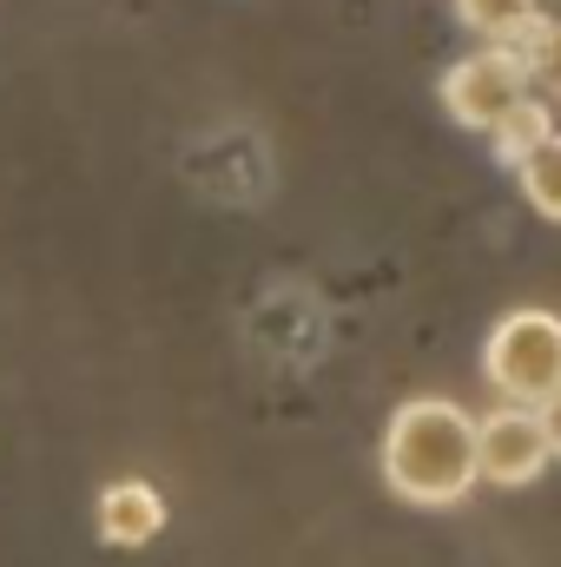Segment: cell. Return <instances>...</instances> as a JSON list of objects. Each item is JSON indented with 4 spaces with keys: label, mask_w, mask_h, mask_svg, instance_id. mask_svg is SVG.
I'll return each mask as SVG.
<instances>
[{
    "label": "cell",
    "mask_w": 561,
    "mask_h": 567,
    "mask_svg": "<svg viewBox=\"0 0 561 567\" xmlns=\"http://www.w3.org/2000/svg\"><path fill=\"white\" fill-rule=\"evenodd\" d=\"M384 482L417 508H456L476 488V416L449 396H410L384 429Z\"/></svg>",
    "instance_id": "1"
},
{
    "label": "cell",
    "mask_w": 561,
    "mask_h": 567,
    "mask_svg": "<svg viewBox=\"0 0 561 567\" xmlns=\"http://www.w3.org/2000/svg\"><path fill=\"white\" fill-rule=\"evenodd\" d=\"M456 13H462V27H476V33L496 40V47H509L529 20H542L536 0H456Z\"/></svg>",
    "instance_id": "9"
},
{
    "label": "cell",
    "mask_w": 561,
    "mask_h": 567,
    "mask_svg": "<svg viewBox=\"0 0 561 567\" xmlns=\"http://www.w3.org/2000/svg\"><path fill=\"white\" fill-rule=\"evenodd\" d=\"M93 528H100L106 548H145V542H159V528H165V495H159L152 482H140V475L106 482L100 502H93Z\"/></svg>",
    "instance_id": "5"
},
{
    "label": "cell",
    "mask_w": 561,
    "mask_h": 567,
    "mask_svg": "<svg viewBox=\"0 0 561 567\" xmlns=\"http://www.w3.org/2000/svg\"><path fill=\"white\" fill-rule=\"evenodd\" d=\"M549 133H555V113H549L536 93H522V100L489 126V145H496V158H502V165H522V158L549 140Z\"/></svg>",
    "instance_id": "7"
},
{
    "label": "cell",
    "mask_w": 561,
    "mask_h": 567,
    "mask_svg": "<svg viewBox=\"0 0 561 567\" xmlns=\"http://www.w3.org/2000/svg\"><path fill=\"white\" fill-rule=\"evenodd\" d=\"M522 93H529V80H522V66H516L509 47H482V53H469V60H456V66L442 73V106H449V120H456V126H476V133H489Z\"/></svg>",
    "instance_id": "3"
},
{
    "label": "cell",
    "mask_w": 561,
    "mask_h": 567,
    "mask_svg": "<svg viewBox=\"0 0 561 567\" xmlns=\"http://www.w3.org/2000/svg\"><path fill=\"white\" fill-rule=\"evenodd\" d=\"M516 178H522V198H529L542 218L561 225V133H549V140L536 145V152L516 165Z\"/></svg>",
    "instance_id": "8"
},
{
    "label": "cell",
    "mask_w": 561,
    "mask_h": 567,
    "mask_svg": "<svg viewBox=\"0 0 561 567\" xmlns=\"http://www.w3.org/2000/svg\"><path fill=\"white\" fill-rule=\"evenodd\" d=\"M536 423H542V442H549V455H561V390L536 403Z\"/></svg>",
    "instance_id": "10"
},
{
    "label": "cell",
    "mask_w": 561,
    "mask_h": 567,
    "mask_svg": "<svg viewBox=\"0 0 561 567\" xmlns=\"http://www.w3.org/2000/svg\"><path fill=\"white\" fill-rule=\"evenodd\" d=\"M549 442H542V423L536 410L522 403H502L489 416H476V482H502V488H522L549 468Z\"/></svg>",
    "instance_id": "4"
},
{
    "label": "cell",
    "mask_w": 561,
    "mask_h": 567,
    "mask_svg": "<svg viewBox=\"0 0 561 567\" xmlns=\"http://www.w3.org/2000/svg\"><path fill=\"white\" fill-rule=\"evenodd\" d=\"M509 53H516L522 80H529L542 100L561 106V20H529V27L509 40Z\"/></svg>",
    "instance_id": "6"
},
{
    "label": "cell",
    "mask_w": 561,
    "mask_h": 567,
    "mask_svg": "<svg viewBox=\"0 0 561 567\" xmlns=\"http://www.w3.org/2000/svg\"><path fill=\"white\" fill-rule=\"evenodd\" d=\"M482 377L502 403L536 410L561 390V317L555 310H509L482 343Z\"/></svg>",
    "instance_id": "2"
}]
</instances>
